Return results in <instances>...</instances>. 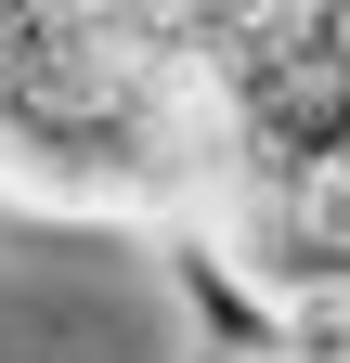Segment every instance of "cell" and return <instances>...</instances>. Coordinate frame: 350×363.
Masks as SVG:
<instances>
[{
  "label": "cell",
  "instance_id": "6da1fadb",
  "mask_svg": "<svg viewBox=\"0 0 350 363\" xmlns=\"http://www.w3.org/2000/svg\"><path fill=\"white\" fill-rule=\"evenodd\" d=\"M221 117H234V156H247L234 195L350 169V13H247Z\"/></svg>",
  "mask_w": 350,
  "mask_h": 363
},
{
  "label": "cell",
  "instance_id": "7a4b0ae2",
  "mask_svg": "<svg viewBox=\"0 0 350 363\" xmlns=\"http://www.w3.org/2000/svg\"><path fill=\"white\" fill-rule=\"evenodd\" d=\"M169 298L208 363H286V298L221 247V234H169Z\"/></svg>",
  "mask_w": 350,
  "mask_h": 363
}]
</instances>
